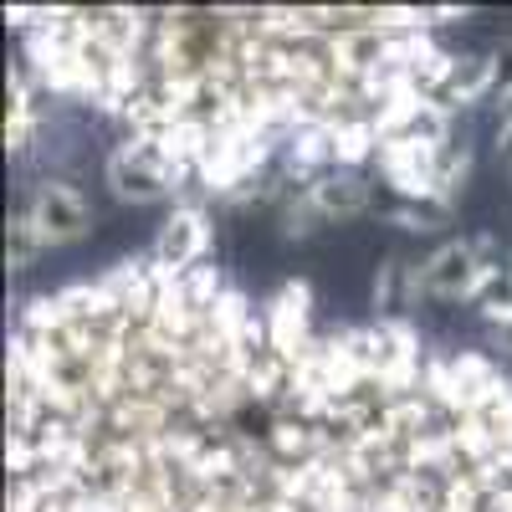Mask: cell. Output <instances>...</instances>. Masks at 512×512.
<instances>
[{"label": "cell", "instance_id": "7a4b0ae2", "mask_svg": "<svg viewBox=\"0 0 512 512\" xmlns=\"http://www.w3.org/2000/svg\"><path fill=\"white\" fill-rule=\"evenodd\" d=\"M502 262L497 256V241L492 236H456V241H441L431 256L420 262V282H425V297L436 303H477V292L487 282V272Z\"/></svg>", "mask_w": 512, "mask_h": 512}, {"label": "cell", "instance_id": "7c38bea8", "mask_svg": "<svg viewBox=\"0 0 512 512\" xmlns=\"http://www.w3.org/2000/svg\"><path fill=\"white\" fill-rule=\"evenodd\" d=\"M277 216H282V236H287V241H308V236L323 226V216H318V205L308 200V190H297L292 200H282Z\"/></svg>", "mask_w": 512, "mask_h": 512}, {"label": "cell", "instance_id": "52a82bcc", "mask_svg": "<svg viewBox=\"0 0 512 512\" xmlns=\"http://www.w3.org/2000/svg\"><path fill=\"white\" fill-rule=\"evenodd\" d=\"M308 200L318 205L323 221H354L364 210H374V185L364 169H323L308 185Z\"/></svg>", "mask_w": 512, "mask_h": 512}, {"label": "cell", "instance_id": "5bb4252c", "mask_svg": "<svg viewBox=\"0 0 512 512\" xmlns=\"http://www.w3.org/2000/svg\"><path fill=\"white\" fill-rule=\"evenodd\" d=\"M492 149H497V159L512 169V113H507V118H497V144H492Z\"/></svg>", "mask_w": 512, "mask_h": 512}, {"label": "cell", "instance_id": "9a60e30c", "mask_svg": "<svg viewBox=\"0 0 512 512\" xmlns=\"http://www.w3.org/2000/svg\"><path fill=\"white\" fill-rule=\"evenodd\" d=\"M492 349H497V354H512V328H497V333H492Z\"/></svg>", "mask_w": 512, "mask_h": 512}, {"label": "cell", "instance_id": "3957f363", "mask_svg": "<svg viewBox=\"0 0 512 512\" xmlns=\"http://www.w3.org/2000/svg\"><path fill=\"white\" fill-rule=\"evenodd\" d=\"M26 221H31V231L41 236V246H72V241H82L93 231V200L82 195L72 180H62V175H47V180H36L31 185V195H26Z\"/></svg>", "mask_w": 512, "mask_h": 512}, {"label": "cell", "instance_id": "8fae6325", "mask_svg": "<svg viewBox=\"0 0 512 512\" xmlns=\"http://www.w3.org/2000/svg\"><path fill=\"white\" fill-rule=\"evenodd\" d=\"M466 180H472V144H451L446 149V159H441V175H436V195L446 200V205H461V195H466Z\"/></svg>", "mask_w": 512, "mask_h": 512}, {"label": "cell", "instance_id": "4fadbf2b", "mask_svg": "<svg viewBox=\"0 0 512 512\" xmlns=\"http://www.w3.org/2000/svg\"><path fill=\"white\" fill-rule=\"evenodd\" d=\"M6 251H11V272H26V267L36 262V256L47 251V246H41V236L31 231L26 210H16V216H11V231H6Z\"/></svg>", "mask_w": 512, "mask_h": 512}, {"label": "cell", "instance_id": "6da1fadb", "mask_svg": "<svg viewBox=\"0 0 512 512\" xmlns=\"http://www.w3.org/2000/svg\"><path fill=\"white\" fill-rule=\"evenodd\" d=\"M103 185L123 205H159V200H169L175 190H185V175H180V164L169 159L159 144L123 139L103 159Z\"/></svg>", "mask_w": 512, "mask_h": 512}, {"label": "cell", "instance_id": "277c9868", "mask_svg": "<svg viewBox=\"0 0 512 512\" xmlns=\"http://www.w3.org/2000/svg\"><path fill=\"white\" fill-rule=\"evenodd\" d=\"M492 88H497V52H482V57H441L420 98L456 118L461 108L492 98Z\"/></svg>", "mask_w": 512, "mask_h": 512}, {"label": "cell", "instance_id": "5b68a950", "mask_svg": "<svg viewBox=\"0 0 512 512\" xmlns=\"http://www.w3.org/2000/svg\"><path fill=\"white\" fill-rule=\"evenodd\" d=\"M210 241H216V231H210V210L195 205V200H185V205H175L164 216L149 256H154V262H164V267H175V272H190V267H205Z\"/></svg>", "mask_w": 512, "mask_h": 512}, {"label": "cell", "instance_id": "9c48e42d", "mask_svg": "<svg viewBox=\"0 0 512 512\" xmlns=\"http://www.w3.org/2000/svg\"><path fill=\"white\" fill-rule=\"evenodd\" d=\"M451 216H456V205H446L441 195H410L390 205V221L405 231H446Z\"/></svg>", "mask_w": 512, "mask_h": 512}, {"label": "cell", "instance_id": "8992f818", "mask_svg": "<svg viewBox=\"0 0 512 512\" xmlns=\"http://www.w3.org/2000/svg\"><path fill=\"white\" fill-rule=\"evenodd\" d=\"M425 297V282H420V262H410V256L390 251L379 262L374 272V287H369V308L379 323H390V318H405L415 303Z\"/></svg>", "mask_w": 512, "mask_h": 512}, {"label": "cell", "instance_id": "30bf717a", "mask_svg": "<svg viewBox=\"0 0 512 512\" xmlns=\"http://www.w3.org/2000/svg\"><path fill=\"white\" fill-rule=\"evenodd\" d=\"M477 313L487 318V328H512V262H497L477 292Z\"/></svg>", "mask_w": 512, "mask_h": 512}, {"label": "cell", "instance_id": "ba28073f", "mask_svg": "<svg viewBox=\"0 0 512 512\" xmlns=\"http://www.w3.org/2000/svg\"><path fill=\"white\" fill-rule=\"evenodd\" d=\"M36 134H41V88L26 67H16L11 72V113H6V149L21 159V154H31Z\"/></svg>", "mask_w": 512, "mask_h": 512}]
</instances>
